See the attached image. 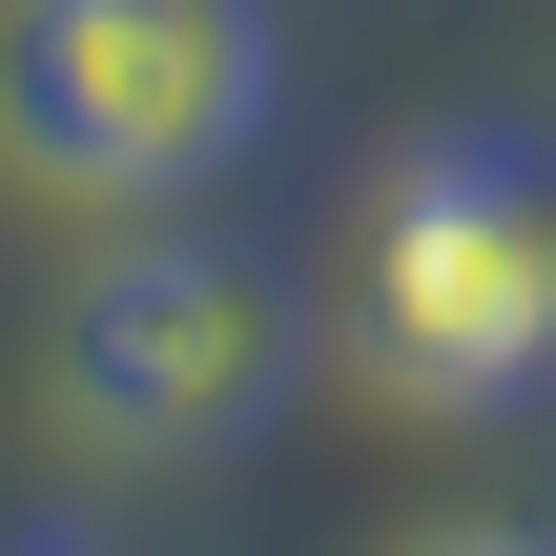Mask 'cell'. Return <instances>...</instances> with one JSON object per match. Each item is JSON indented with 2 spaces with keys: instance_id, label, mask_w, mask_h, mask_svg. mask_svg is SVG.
Returning <instances> with one entry per match:
<instances>
[{
  "instance_id": "obj_2",
  "label": "cell",
  "mask_w": 556,
  "mask_h": 556,
  "mask_svg": "<svg viewBox=\"0 0 556 556\" xmlns=\"http://www.w3.org/2000/svg\"><path fill=\"white\" fill-rule=\"evenodd\" d=\"M351 371L413 413L556 392V165L536 144H413L351 227Z\"/></svg>"
},
{
  "instance_id": "obj_4",
  "label": "cell",
  "mask_w": 556,
  "mask_h": 556,
  "mask_svg": "<svg viewBox=\"0 0 556 556\" xmlns=\"http://www.w3.org/2000/svg\"><path fill=\"white\" fill-rule=\"evenodd\" d=\"M433 556H556V536H433Z\"/></svg>"
},
{
  "instance_id": "obj_1",
  "label": "cell",
  "mask_w": 556,
  "mask_h": 556,
  "mask_svg": "<svg viewBox=\"0 0 556 556\" xmlns=\"http://www.w3.org/2000/svg\"><path fill=\"white\" fill-rule=\"evenodd\" d=\"M268 124V0H0V165L62 206H186Z\"/></svg>"
},
{
  "instance_id": "obj_3",
  "label": "cell",
  "mask_w": 556,
  "mask_h": 556,
  "mask_svg": "<svg viewBox=\"0 0 556 556\" xmlns=\"http://www.w3.org/2000/svg\"><path fill=\"white\" fill-rule=\"evenodd\" d=\"M268 392H289V289L206 227H124L62 289V433L83 454L165 475V454H227Z\"/></svg>"
},
{
  "instance_id": "obj_5",
  "label": "cell",
  "mask_w": 556,
  "mask_h": 556,
  "mask_svg": "<svg viewBox=\"0 0 556 556\" xmlns=\"http://www.w3.org/2000/svg\"><path fill=\"white\" fill-rule=\"evenodd\" d=\"M0 556H21V536H0Z\"/></svg>"
}]
</instances>
